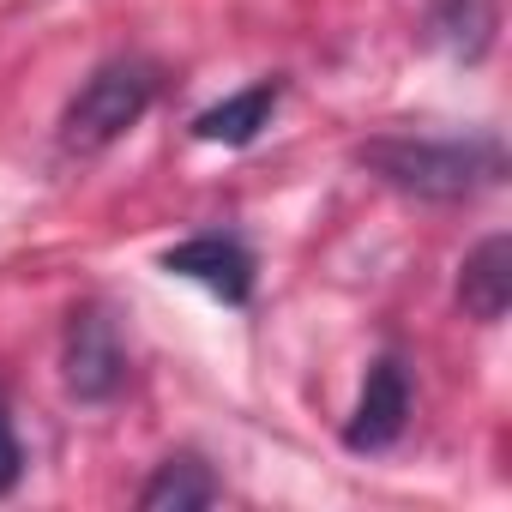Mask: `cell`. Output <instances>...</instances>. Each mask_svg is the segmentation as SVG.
I'll use <instances>...</instances> for the list:
<instances>
[{"label":"cell","mask_w":512,"mask_h":512,"mask_svg":"<svg viewBox=\"0 0 512 512\" xmlns=\"http://www.w3.org/2000/svg\"><path fill=\"white\" fill-rule=\"evenodd\" d=\"M356 163L374 181H386L392 193H410V199H428V205H464V199L506 181V145L494 133H470V139L386 133V139H368L356 151Z\"/></svg>","instance_id":"1"},{"label":"cell","mask_w":512,"mask_h":512,"mask_svg":"<svg viewBox=\"0 0 512 512\" xmlns=\"http://www.w3.org/2000/svg\"><path fill=\"white\" fill-rule=\"evenodd\" d=\"M163 91V67L145 61V55H115L103 61L79 91L73 103L61 109V151L67 157H97L109 151L121 133H133L145 121V109L157 103Z\"/></svg>","instance_id":"2"},{"label":"cell","mask_w":512,"mask_h":512,"mask_svg":"<svg viewBox=\"0 0 512 512\" xmlns=\"http://www.w3.org/2000/svg\"><path fill=\"white\" fill-rule=\"evenodd\" d=\"M61 380H67V392H73L79 404H109V398L127 386V350H121V338H115V320H109L97 302L73 308V320H67Z\"/></svg>","instance_id":"3"},{"label":"cell","mask_w":512,"mask_h":512,"mask_svg":"<svg viewBox=\"0 0 512 512\" xmlns=\"http://www.w3.org/2000/svg\"><path fill=\"white\" fill-rule=\"evenodd\" d=\"M169 278H187L199 290H211L223 308H247L253 302V253L241 235H223V229H199L175 247H163V260H157Z\"/></svg>","instance_id":"4"},{"label":"cell","mask_w":512,"mask_h":512,"mask_svg":"<svg viewBox=\"0 0 512 512\" xmlns=\"http://www.w3.org/2000/svg\"><path fill=\"white\" fill-rule=\"evenodd\" d=\"M404 428H410V368L386 350L362 380V398L344 422V446L350 452H386L404 440Z\"/></svg>","instance_id":"5"},{"label":"cell","mask_w":512,"mask_h":512,"mask_svg":"<svg viewBox=\"0 0 512 512\" xmlns=\"http://www.w3.org/2000/svg\"><path fill=\"white\" fill-rule=\"evenodd\" d=\"M278 103H284V79H260V85H247V91H235V97L199 109L187 133H193L199 145H229V151H241V145H253V139L272 127Z\"/></svg>","instance_id":"6"},{"label":"cell","mask_w":512,"mask_h":512,"mask_svg":"<svg viewBox=\"0 0 512 512\" xmlns=\"http://www.w3.org/2000/svg\"><path fill=\"white\" fill-rule=\"evenodd\" d=\"M458 308L476 326H500L512 308V235H488L476 241V253L458 272Z\"/></svg>","instance_id":"7"},{"label":"cell","mask_w":512,"mask_h":512,"mask_svg":"<svg viewBox=\"0 0 512 512\" xmlns=\"http://www.w3.org/2000/svg\"><path fill=\"white\" fill-rule=\"evenodd\" d=\"M223 500V482L211 476V464L199 452H175L157 464V476L139 488V506L145 512H193V506H211Z\"/></svg>","instance_id":"8"},{"label":"cell","mask_w":512,"mask_h":512,"mask_svg":"<svg viewBox=\"0 0 512 512\" xmlns=\"http://www.w3.org/2000/svg\"><path fill=\"white\" fill-rule=\"evenodd\" d=\"M494 0H434L428 7V37L452 61H482L494 49Z\"/></svg>","instance_id":"9"},{"label":"cell","mask_w":512,"mask_h":512,"mask_svg":"<svg viewBox=\"0 0 512 512\" xmlns=\"http://www.w3.org/2000/svg\"><path fill=\"white\" fill-rule=\"evenodd\" d=\"M19 482H25V440L13 428V410L0 404V500H7Z\"/></svg>","instance_id":"10"}]
</instances>
